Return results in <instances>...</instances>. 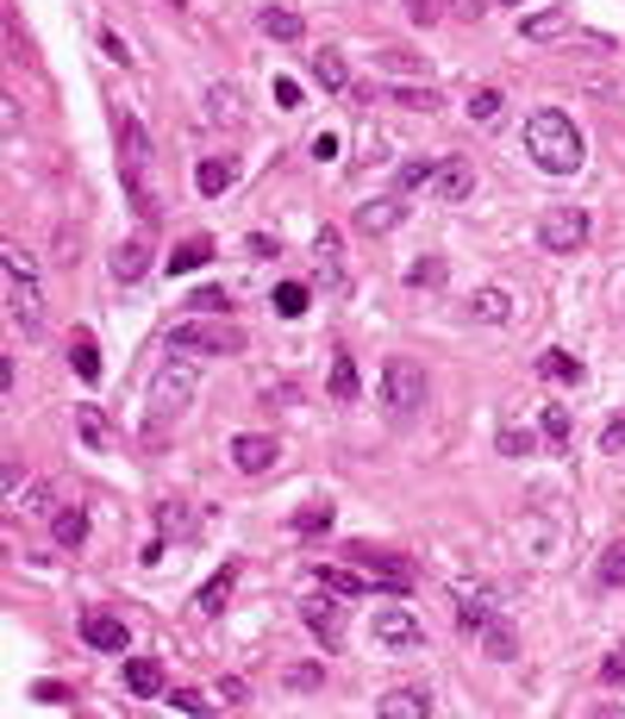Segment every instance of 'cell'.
I'll list each match as a JSON object with an SVG mask.
<instances>
[{
    "mask_svg": "<svg viewBox=\"0 0 625 719\" xmlns=\"http://www.w3.org/2000/svg\"><path fill=\"white\" fill-rule=\"evenodd\" d=\"M526 156L545 175H575L588 163V144H582V132H575V119H569L563 107H538V113L526 119Z\"/></svg>",
    "mask_w": 625,
    "mask_h": 719,
    "instance_id": "6da1fadb",
    "label": "cell"
},
{
    "mask_svg": "<svg viewBox=\"0 0 625 719\" xmlns=\"http://www.w3.org/2000/svg\"><path fill=\"white\" fill-rule=\"evenodd\" d=\"M0 282H7V313L25 338H44V282L25 244H0Z\"/></svg>",
    "mask_w": 625,
    "mask_h": 719,
    "instance_id": "7a4b0ae2",
    "label": "cell"
},
{
    "mask_svg": "<svg viewBox=\"0 0 625 719\" xmlns=\"http://www.w3.org/2000/svg\"><path fill=\"white\" fill-rule=\"evenodd\" d=\"M426 363L419 357H388L382 363V413H388L394 426H407V420H419V407H426Z\"/></svg>",
    "mask_w": 625,
    "mask_h": 719,
    "instance_id": "3957f363",
    "label": "cell"
},
{
    "mask_svg": "<svg viewBox=\"0 0 625 719\" xmlns=\"http://www.w3.org/2000/svg\"><path fill=\"white\" fill-rule=\"evenodd\" d=\"M195 394H200V370L176 350V357L151 375V401H144V413H151L156 426H169V420H182V413L195 407Z\"/></svg>",
    "mask_w": 625,
    "mask_h": 719,
    "instance_id": "277c9868",
    "label": "cell"
},
{
    "mask_svg": "<svg viewBox=\"0 0 625 719\" xmlns=\"http://www.w3.org/2000/svg\"><path fill=\"white\" fill-rule=\"evenodd\" d=\"M450 620H457L463 639H482V625L501 620V601H494L482 582H457V588H450Z\"/></svg>",
    "mask_w": 625,
    "mask_h": 719,
    "instance_id": "5b68a950",
    "label": "cell"
},
{
    "mask_svg": "<svg viewBox=\"0 0 625 719\" xmlns=\"http://www.w3.org/2000/svg\"><path fill=\"white\" fill-rule=\"evenodd\" d=\"M588 232H594V219H588L582 207H550V214L538 219V238H545V251H557V257H575L588 244Z\"/></svg>",
    "mask_w": 625,
    "mask_h": 719,
    "instance_id": "8992f818",
    "label": "cell"
},
{
    "mask_svg": "<svg viewBox=\"0 0 625 719\" xmlns=\"http://www.w3.org/2000/svg\"><path fill=\"white\" fill-rule=\"evenodd\" d=\"M169 350H182V357H232V350H244V338H238L232 326H176L169 331Z\"/></svg>",
    "mask_w": 625,
    "mask_h": 719,
    "instance_id": "52a82bcc",
    "label": "cell"
},
{
    "mask_svg": "<svg viewBox=\"0 0 625 719\" xmlns=\"http://www.w3.org/2000/svg\"><path fill=\"white\" fill-rule=\"evenodd\" d=\"M370 639L382 644V651H419V644H426V625L413 620L407 607H382L370 620Z\"/></svg>",
    "mask_w": 625,
    "mask_h": 719,
    "instance_id": "ba28073f",
    "label": "cell"
},
{
    "mask_svg": "<svg viewBox=\"0 0 625 719\" xmlns=\"http://www.w3.org/2000/svg\"><path fill=\"white\" fill-rule=\"evenodd\" d=\"M401 219H407V195H375V200H363V207L351 214V226L363 238H382V232H394Z\"/></svg>",
    "mask_w": 625,
    "mask_h": 719,
    "instance_id": "9c48e42d",
    "label": "cell"
},
{
    "mask_svg": "<svg viewBox=\"0 0 625 719\" xmlns=\"http://www.w3.org/2000/svg\"><path fill=\"white\" fill-rule=\"evenodd\" d=\"M300 620H307V632L326 644V651H338V644H344V613H338L326 595H300Z\"/></svg>",
    "mask_w": 625,
    "mask_h": 719,
    "instance_id": "30bf717a",
    "label": "cell"
},
{
    "mask_svg": "<svg viewBox=\"0 0 625 719\" xmlns=\"http://www.w3.org/2000/svg\"><path fill=\"white\" fill-rule=\"evenodd\" d=\"M275 457H282V445H275L270 432H238V438H232V464L244 469V476H263V469H275Z\"/></svg>",
    "mask_w": 625,
    "mask_h": 719,
    "instance_id": "8fae6325",
    "label": "cell"
},
{
    "mask_svg": "<svg viewBox=\"0 0 625 719\" xmlns=\"http://www.w3.org/2000/svg\"><path fill=\"white\" fill-rule=\"evenodd\" d=\"M431 688H419V682H407V688H388V695L375 700V713L382 719H431Z\"/></svg>",
    "mask_w": 625,
    "mask_h": 719,
    "instance_id": "7c38bea8",
    "label": "cell"
},
{
    "mask_svg": "<svg viewBox=\"0 0 625 719\" xmlns=\"http://www.w3.org/2000/svg\"><path fill=\"white\" fill-rule=\"evenodd\" d=\"M463 313L475 319V326H507V319H513V294L494 288V282H482V288L463 301Z\"/></svg>",
    "mask_w": 625,
    "mask_h": 719,
    "instance_id": "4fadbf2b",
    "label": "cell"
},
{
    "mask_svg": "<svg viewBox=\"0 0 625 719\" xmlns=\"http://www.w3.org/2000/svg\"><path fill=\"white\" fill-rule=\"evenodd\" d=\"M81 644H95L100 657H119L125 651V620H113V613H81Z\"/></svg>",
    "mask_w": 625,
    "mask_h": 719,
    "instance_id": "5bb4252c",
    "label": "cell"
},
{
    "mask_svg": "<svg viewBox=\"0 0 625 719\" xmlns=\"http://www.w3.org/2000/svg\"><path fill=\"white\" fill-rule=\"evenodd\" d=\"M431 188H438V200H469V195H475V163H469V156H450V163H438Z\"/></svg>",
    "mask_w": 625,
    "mask_h": 719,
    "instance_id": "9a60e30c",
    "label": "cell"
},
{
    "mask_svg": "<svg viewBox=\"0 0 625 719\" xmlns=\"http://www.w3.org/2000/svg\"><path fill=\"white\" fill-rule=\"evenodd\" d=\"M156 532H163L169 545H188V538L200 532V513L188 501H163V506H156Z\"/></svg>",
    "mask_w": 625,
    "mask_h": 719,
    "instance_id": "2e32d148",
    "label": "cell"
},
{
    "mask_svg": "<svg viewBox=\"0 0 625 719\" xmlns=\"http://www.w3.org/2000/svg\"><path fill=\"white\" fill-rule=\"evenodd\" d=\"M200 119H207V126H244V100H238L232 81L207 88V100H200Z\"/></svg>",
    "mask_w": 625,
    "mask_h": 719,
    "instance_id": "e0dca14e",
    "label": "cell"
},
{
    "mask_svg": "<svg viewBox=\"0 0 625 719\" xmlns=\"http://www.w3.org/2000/svg\"><path fill=\"white\" fill-rule=\"evenodd\" d=\"M256 32L275 39V44H300V39H307L300 13H288V7H256Z\"/></svg>",
    "mask_w": 625,
    "mask_h": 719,
    "instance_id": "ac0fdd59",
    "label": "cell"
},
{
    "mask_svg": "<svg viewBox=\"0 0 625 719\" xmlns=\"http://www.w3.org/2000/svg\"><path fill=\"white\" fill-rule=\"evenodd\" d=\"M51 538H57L63 551H81L88 545V513H81V506H57V513H51Z\"/></svg>",
    "mask_w": 625,
    "mask_h": 719,
    "instance_id": "d6986e66",
    "label": "cell"
},
{
    "mask_svg": "<svg viewBox=\"0 0 625 719\" xmlns=\"http://www.w3.org/2000/svg\"><path fill=\"white\" fill-rule=\"evenodd\" d=\"M144 270H151V244H144V238H119L113 244V275L119 282H138Z\"/></svg>",
    "mask_w": 625,
    "mask_h": 719,
    "instance_id": "ffe728a7",
    "label": "cell"
},
{
    "mask_svg": "<svg viewBox=\"0 0 625 719\" xmlns=\"http://www.w3.org/2000/svg\"><path fill=\"white\" fill-rule=\"evenodd\" d=\"M125 688H132L138 700H156V695H163V663H156V657H132V663H125Z\"/></svg>",
    "mask_w": 625,
    "mask_h": 719,
    "instance_id": "44dd1931",
    "label": "cell"
},
{
    "mask_svg": "<svg viewBox=\"0 0 625 719\" xmlns=\"http://www.w3.org/2000/svg\"><path fill=\"white\" fill-rule=\"evenodd\" d=\"M338 251H344V232H338V226H326V232L312 238V257H319L326 282H332V288H344V263H338Z\"/></svg>",
    "mask_w": 625,
    "mask_h": 719,
    "instance_id": "7402d4cb",
    "label": "cell"
},
{
    "mask_svg": "<svg viewBox=\"0 0 625 719\" xmlns=\"http://www.w3.org/2000/svg\"><path fill=\"white\" fill-rule=\"evenodd\" d=\"M232 582H238V564H226L213 576V582L200 588V601H195V613L200 620H213V613H226V601H232Z\"/></svg>",
    "mask_w": 625,
    "mask_h": 719,
    "instance_id": "603a6c76",
    "label": "cell"
},
{
    "mask_svg": "<svg viewBox=\"0 0 625 719\" xmlns=\"http://www.w3.org/2000/svg\"><path fill=\"white\" fill-rule=\"evenodd\" d=\"M213 238H188V244H176V251H169V275H195V270H207V263H213Z\"/></svg>",
    "mask_w": 625,
    "mask_h": 719,
    "instance_id": "cb8c5ba5",
    "label": "cell"
},
{
    "mask_svg": "<svg viewBox=\"0 0 625 719\" xmlns=\"http://www.w3.org/2000/svg\"><path fill=\"white\" fill-rule=\"evenodd\" d=\"M270 307L282 313V319H300V313L312 307V282H275V288H270Z\"/></svg>",
    "mask_w": 625,
    "mask_h": 719,
    "instance_id": "d4e9b609",
    "label": "cell"
},
{
    "mask_svg": "<svg viewBox=\"0 0 625 719\" xmlns=\"http://www.w3.org/2000/svg\"><path fill=\"white\" fill-rule=\"evenodd\" d=\"M232 182H238V163H232V156H207V163L195 170V188H200V195H226Z\"/></svg>",
    "mask_w": 625,
    "mask_h": 719,
    "instance_id": "484cf974",
    "label": "cell"
},
{
    "mask_svg": "<svg viewBox=\"0 0 625 719\" xmlns=\"http://www.w3.org/2000/svg\"><path fill=\"white\" fill-rule=\"evenodd\" d=\"M294 538H319V532H326V525H332V501H326V494H319V501H307V506H294Z\"/></svg>",
    "mask_w": 625,
    "mask_h": 719,
    "instance_id": "4316f807",
    "label": "cell"
},
{
    "mask_svg": "<svg viewBox=\"0 0 625 719\" xmlns=\"http://www.w3.org/2000/svg\"><path fill=\"white\" fill-rule=\"evenodd\" d=\"M312 76L326 81L332 95H351V63L338 57V51H319V57H312Z\"/></svg>",
    "mask_w": 625,
    "mask_h": 719,
    "instance_id": "83f0119b",
    "label": "cell"
},
{
    "mask_svg": "<svg viewBox=\"0 0 625 719\" xmlns=\"http://www.w3.org/2000/svg\"><path fill=\"white\" fill-rule=\"evenodd\" d=\"M332 401H357V357L351 350H332V382H326Z\"/></svg>",
    "mask_w": 625,
    "mask_h": 719,
    "instance_id": "f1b7e54d",
    "label": "cell"
},
{
    "mask_svg": "<svg viewBox=\"0 0 625 719\" xmlns=\"http://www.w3.org/2000/svg\"><path fill=\"white\" fill-rule=\"evenodd\" d=\"M482 651H489L494 663H513V657H519V639H513V625H507V620H489V625H482Z\"/></svg>",
    "mask_w": 625,
    "mask_h": 719,
    "instance_id": "f546056e",
    "label": "cell"
},
{
    "mask_svg": "<svg viewBox=\"0 0 625 719\" xmlns=\"http://www.w3.org/2000/svg\"><path fill=\"white\" fill-rule=\"evenodd\" d=\"M312 582L338 588V595H382V582H363L357 569H312Z\"/></svg>",
    "mask_w": 625,
    "mask_h": 719,
    "instance_id": "4dcf8cb0",
    "label": "cell"
},
{
    "mask_svg": "<svg viewBox=\"0 0 625 719\" xmlns=\"http://www.w3.org/2000/svg\"><path fill=\"white\" fill-rule=\"evenodd\" d=\"M538 375H545V382H582V363H575V357H569V350H545V357H538Z\"/></svg>",
    "mask_w": 625,
    "mask_h": 719,
    "instance_id": "1f68e13d",
    "label": "cell"
},
{
    "mask_svg": "<svg viewBox=\"0 0 625 719\" xmlns=\"http://www.w3.org/2000/svg\"><path fill=\"white\" fill-rule=\"evenodd\" d=\"M69 363H76L81 382H100V350H95V338H88V331H76V338H69Z\"/></svg>",
    "mask_w": 625,
    "mask_h": 719,
    "instance_id": "d6a6232c",
    "label": "cell"
},
{
    "mask_svg": "<svg viewBox=\"0 0 625 719\" xmlns=\"http://www.w3.org/2000/svg\"><path fill=\"white\" fill-rule=\"evenodd\" d=\"M507 113V95H501V88H489V81H482V88H469V119H482V126H489V119H501Z\"/></svg>",
    "mask_w": 625,
    "mask_h": 719,
    "instance_id": "836d02e7",
    "label": "cell"
},
{
    "mask_svg": "<svg viewBox=\"0 0 625 719\" xmlns=\"http://www.w3.org/2000/svg\"><path fill=\"white\" fill-rule=\"evenodd\" d=\"M431 175H438V163H426V156H407V163L394 170V195H413V188H426Z\"/></svg>",
    "mask_w": 625,
    "mask_h": 719,
    "instance_id": "e575fe53",
    "label": "cell"
},
{
    "mask_svg": "<svg viewBox=\"0 0 625 719\" xmlns=\"http://www.w3.org/2000/svg\"><path fill=\"white\" fill-rule=\"evenodd\" d=\"M594 588H625V545H606L594 564Z\"/></svg>",
    "mask_w": 625,
    "mask_h": 719,
    "instance_id": "d590c367",
    "label": "cell"
},
{
    "mask_svg": "<svg viewBox=\"0 0 625 719\" xmlns=\"http://www.w3.org/2000/svg\"><path fill=\"white\" fill-rule=\"evenodd\" d=\"M76 426H81V438H88V450H107V445H113V426H107L95 407H81V413H76Z\"/></svg>",
    "mask_w": 625,
    "mask_h": 719,
    "instance_id": "8d00e7d4",
    "label": "cell"
},
{
    "mask_svg": "<svg viewBox=\"0 0 625 719\" xmlns=\"http://www.w3.org/2000/svg\"><path fill=\"white\" fill-rule=\"evenodd\" d=\"M382 156H388V132H382V126H363V132H357V163H382Z\"/></svg>",
    "mask_w": 625,
    "mask_h": 719,
    "instance_id": "74e56055",
    "label": "cell"
},
{
    "mask_svg": "<svg viewBox=\"0 0 625 719\" xmlns=\"http://www.w3.org/2000/svg\"><path fill=\"white\" fill-rule=\"evenodd\" d=\"M519 32H526V39H563V32H569V13H531Z\"/></svg>",
    "mask_w": 625,
    "mask_h": 719,
    "instance_id": "f35d334b",
    "label": "cell"
},
{
    "mask_svg": "<svg viewBox=\"0 0 625 719\" xmlns=\"http://www.w3.org/2000/svg\"><path fill=\"white\" fill-rule=\"evenodd\" d=\"M538 432H545V445H569V407H545V420H538Z\"/></svg>",
    "mask_w": 625,
    "mask_h": 719,
    "instance_id": "ab89813d",
    "label": "cell"
},
{
    "mask_svg": "<svg viewBox=\"0 0 625 719\" xmlns=\"http://www.w3.org/2000/svg\"><path fill=\"white\" fill-rule=\"evenodd\" d=\"M388 100H401L413 113H438V95H431V88H388Z\"/></svg>",
    "mask_w": 625,
    "mask_h": 719,
    "instance_id": "60d3db41",
    "label": "cell"
},
{
    "mask_svg": "<svg viewBox=\"0 0 625 719\" xmlns=\"http://www.w3.org/2000/svg\"><path fill=\"white\" fill-rule=\"evenodd\" d=\"M494 445H501V457H531V450H538V438H531V432H519V426H507Z\"/></svg>",
    "mask_w": 625,
    "mask_h": 719,
    "instance_id": "b9f144b4",
    "label": "cell"
},
{
    "mask_svg": "<svg viewBox=\"0 0 625 719\" xmlns=\"http://www.w3.org/2000/svg\"><path fill=\"white\" fill-rule=\"evenodd\" d=\"M294 688V695H300V688H319V682H326V669H319V663H294L288 676H282Z\"/></svg>",
    "mask_w": 625,
    "mask_h": 719,
    "instance_id": "7bdbcfd3",
    "label": "cell"
},
{
    "mask_svg": "<svg viewBox=\"0 0 625 719\" xmlns=\"http://www.w3.org/2000/svg\"><path fill=\"white\" fill-rule=\"evenodd\" d=\"M601 682H613V688H625V639L613 644V657L601 663Z\"/></svg>",
    "mask_w": 625,
    "mask_h": 719,
    "instance_id": "ee69618b",
    "label": "cell"
},
{
    "mask_svg": "<svg viewBox=\"0 0 625 719\" xmlns=\"http://www.w3.org/2000/svg\"><path fill=\"white\" fill-rule=\"evenodd\" d=\"M20 506H25V513H57V494H51V482H39Z\"/></svg>",
    "mask_w": 625,
    "mask_h": 719,
    "instance_id": "f6af8a7d",
    "label": "cell"
},
{
    "mask_svg": "<svg viewBox=\"0 0 625 719\" xmlns=\"http://www.w3.org/2000/svg\"><path fill=\"white\" fill-rule=\"evenodd\" d=\"M188 301H195V313H200V307H207V313H226V307H232V294H226V288H200V294H188Z\"/></svg>",
    "mask_w": 625,
    "mask_h": 719,
    "instance_id": "bcb514c9",
    "label": "cell"
},
{
    "mask_svg": "<svg viewBox=\"0 0 625 719\" xmlns=\"http://www.w3.org/2000/svg\"><path fill=\"white\" fill-rule=\"evenodd\" d=\"M431 282H445V263H438V257L413 263V288H431Z\"/></svg>",
    "mask_w": 625,
    "mask_h": 719,
    "instance_id": "7dc6e473",
    "label": "cell"
},
{
    "mask_svg": "<svg viewBox=\"0 0 625 719\" xmlns=\"http://www.w3.org/2000/svg\"><path fill=\"white\" fill-rule=\"evenodd\" d=\"M601 450H625V413H613L601 426Z\"/></svg>",
    "mask_w": 625,
    "mask_h": 719,
    "instance_id": "c3c4849f",
    "label": "cell"
},
{
    "mask_svg": "<svg viewBox=\"0 0 625 719\" xmlns=\"http://www.w3.org/2000/svg\"><path fill=\"white\" fill-rule=\"evenodd\" d=\"M176 713H207V695H200V688H176Z\"/></svg>",
    "mask_w": 625,
    "mask_h": 719,
    "instance_id": "681fc988",
    "label": "cell"
},
{
    "mask_svg": "<svg viewBox=\"0 0 625 719\" xmlns=\"http://www.w3.org/2000/svg\"><path fill=\"white\" fill-rule=\"evenodd\" d=\"M482 13H489V0H450V20H482Z\"/></svg>",
    "mask_w": 625,
    "mask_h": 719,
    "instance_id": "f907efd6",
    "label": "cell"
},
{
    "mask_svg": "<svg viewBox=\"0 0 625 719\" xmlns=\"http://www.w3.org/2000/svg\"><path fill=\"white\" fill-rule=\"evenodd\" d=\"M100 51H107V57H113L119 69H125V63H132V51H125V39H119V32H100Z\"/></svg>",
    "mask_w": 625,
    "mask_h": 719,
    "instance_id": "816d5d0a",
    "label": "cell"
},
{
    "mask_svg": "<svg viewBox=\"0 0 625 719\" xmlns=\"http://www.w3.org/2000/svg\"><path fill=\"white\" fill-rule=\"evenodd\" d=\"M213 695L226 700V707H244V700H251V688H244V682H219Z\"/></svg>",
    "mask_w": 625,
    "mask_h": 719,
    "instance_id": "f5cc1de1",
    "label": "cell"
},
{
    "mask_svg": "<svg viewBox=\"0 0 625 719\" xmlns=\"http://www.w3.org/2000/svg\"><path fill=\"white\" fill-rule=\"evenodd\" d=\"M251 257H256V263H270V257H282V244H275L270 232H256V238H251Z\"/></svg>",
    "mask_w": 625,
    "mask_h": 719,
    "instance_id": "db71d44e",
    "label": "cell"
},
{
    "mask_svg": "<svg viewBox=\"0 0 625 719\" xmlns=\"http://www.w3.org/2000/svg\"><path fill=\"white\" fill-rule=\"evenodd\" d=\"M338 144H344V138H332V132H319V138H312V156H319V163H332V156H338Z\"/></svg>",
    "mask_w": 625,
    "mask_h": 719,
    "instance_id": "11a10c76",
    "label": "cell"
},
{
    "mask_svg": "<svg viewBox=\"0 0 625 719\" xmlns=\"http://www.w3.org/2000/svg\"><path fill=\"white\" fill-rule=\"evenodd\" d=\"M275 100H282V107H300V81L282 76V81H275Z\"/></svg>",
    "mask_w": 625,
    "mask_h": 719,
    "instance_id": "9f6ffc18",
    "label": "cell"
},
{
    "mask_svg": "<svg viewBox=\"0 0 625 719\" xmlns=\"http://www.w3.org/2000/svg\"><path fill=\"white\" fill-rule=\"evenodd\" d=\"M163 545H169V538H163V532H156V538H151V545H144V551H138V564H144V569H156V557H163Z\"/></svg>",
    "mask_w": 625,
    "mask_h": 719,
    "instance_id": "6f0895ef",
    "label": "cell"
},
{
    "mask_svg": "<svg viewBox=\"0 0 625 719\" xmlns=\"http://www.w3.org/2000/svg\"><path fill=\"white\" fill-rule=\"evenodd\" d=\"M382 69H413V76H419L426 63H419V57H394V51H382Z\"/></svg>",
    "mask_w": 625,
    "mask_h": 719,
    "instance_id": "680465c9",
    "label": "cell"
},
{
    "mask_svg": "<svg viewBox=\"0 0 625 719\" xmlns=\"http://www.w3.org/2000/svg\"><path fill=\"white\" fill-rule=\"evenodd\" d=\"M0 126H7V138H20V107L13 100H0Z\"/></svg>",
    "mask_w": 625,
    "mask_h": 719,
    "instance_id": "91938a15",
    "label": "cell"
},
{
    "mask_svg": "<svg viewBox=\"0 0 625 719\" xmlns=\"http://www.w3.org/2000/svg\"><path fill=\"white\" fill-rule=\"evenodd\" d=\"M501 7H526V0H501Z\"/></svg>",
    "mask_w": 625,
    "mask_h": 719,
    "instance_id": "94428289",
    "label": "cell"
}]
</instances>
